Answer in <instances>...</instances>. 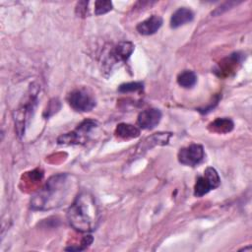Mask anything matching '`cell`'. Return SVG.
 Here are the masks:
<instances>
[{
  "label": "cell",
  "mask_w": 252,
  "mask_h": 252,
  "mask_svg": "<svg viewBox=\"0 0 252 252\" xmlns=\"http://www.w3.org/2000/svg\"><path fill=\"white\" fill-rule=\"evenodd\" d=\"M162 26V19L160 16L152 15L145 21L139 23L136 27L137 32L142 35H151L156 33Z\"/></svg>",
  "instance_id": "8"
},
{
  "label": "cell",
  "mask_w": 252,
  "mask_h": 252,
  "mask_svg": "<svg viewBox=\"0 0 252 252\" xmlns=\"http://www.w3.org/2000/svg\"><path fill=\"white\" fill-rule=\"evenodd\" d=\"M134 51V44L130 41L119 42L111 51L110 55L115 62H125Z\"/></svg>",
  "instance_id": "11"
},
{
  "label": "cell",
  "mask_w": 252,
  "mask_h": 252,
  "mask_svg": "<svg viewBox=\"0 0 252 252\" xmlns=\"http://www.w3.org/2000/svg\"><path fill=\"white\" fill-rule=\"evenodd\" d=\"M194 18V14L191 9L186 7L178 8L170 18V27L172 29L179 28L187 23H190Z\"/></svg>",
  "instance_id": "10"
},
{
  "label": "cell",
  "mask_w": 252,
  "mask_h": 252,
  "mask_svg": "<svg viewBox=\"0 0 252 252\" xmlns=\"http://www.w3.org/2000/svg\"><path fill=\"white\" fill-rule=\"evenodd\" d=\"M242 58H243V56L239 52L230 54L228 57H226L221 62H220L219 68L216 72H219L220 77L227 76L229 74V72L233 71L236 68V66L241 63Z\"/></svg>",
  "instance_id": "9"
},
{
  "label": "cell",
  "mask_w": 252,
  "mask_h": 252,
  "mask_svg": "<svg viewBox=\"0 0 252 252\" xmlns=\"http://www.w3.org/2000/svg\"><path fill=\"white\" fill-rule=\"evenodd\" d=\"M67 219L71 226L80 232L95 230L100 212L94 196L88 191L80 192L67 211Z\"/></svg>",
  "instance_id": "1"
},
{
  "label": "cell",
  "mask_w": 252,
  "mask_h": 252,
  "mask_svg": "<svg viewBox=\"0 0 252 252\" xmlns=\"http://www.w3.org/2000/svg\"><path fill=\"white\" fill-rule=\"evenodd\" d=\"M144 84L141 82H130V83H124L121 84L118 87V92L120 93H132V92H138L143 90Z\"/></svg>",
  "instance_id": "16"
},
{
  "label": "cell",
  "mask_w": 252,
  "mask_h": 252,
  "mask_svg": "<svg viewBox=\"0 0 252 252\" xmlns=\"http://www.w3.org/2000/svg\"><path fill=\"white\" fill-rule=\"evenodd\" d=\"M177 83L182 88L190 89L197 83V75L193 71L185 70L177 76Z\"/></svg>",
  "instance_id": "14"
},
{
  "label": "cell",
  "mask_w": 252,
  "mask_h": 252,
  "mask_svg": "<svg viewBox=\"0 0 252 252\" xmlns=\"http://www.w3.org/2000/svg\"><path fill=\"white\" fill-rule=\"evenodd\" d=\"M70 106L79 112L91 111L96 104L94 94L87 88H79L72 91L68 95Z\"/></svg>",
  "instance_id": "3"
},
{
  "label": "cell",
  "mask_w": 252,
  "mask_h": 252,
  "mask_svg": "<svg viewBox=\"0 0 252 252\" xmlns=\"http://www.w3.org/2000/svg\"><path fill=\"white\" fill-rule=\"evenodd\" d=\"M178 161L187 166H196L205 158L204 148L199 144H191L179 150Z\"/></svg>",
  "instance_id": "6"
},
{
  "label": "cell",
  "mask_w": 252,
  "mask_h": 252,
  "mask_svg": "<svg viewBox=\"0 0 252 252\" xmlns=\"http://www.w3.org/2000/svg\"><path fill=\"white\" fill-rule=\"evenodd\" d=\"M93 236L91 234H88V235H85L82 240H81V244H79V246H75V247H67L66 250L68 251H82V250H85L87 249L92 243H93Z\"/></svg>",
  "instance_id": "17"
},
{
  "label": "cell",
  "mask_w": 252,
  "mask_h": 252,
  "mask_svg": "<svg viewBox=\"0 0 252 252\" xmlns=\"http://www.w3.org/2000/svg\"><path fill=\"white\" fill-rule=\"evenodd\" d=\"M220 184V178L218 171L214 167H207L202 176H199L194 186V195L202 197Z\"/></svg>",
  "instance_id": "5"
},
{
  "label": "cell",
  "mask_w": 252,
  "mask_h": 252,
  "mask_svg": "<svg viewBox=\"0 0 252 252\" xmlns=\"http://www.w3.org/2000/svg\"><path fill=\"white\" fill-rule=\"evenodd\" d=\"M97 126V122L92 119H86L84 120L78 127L67 134L61 135L58 139L57 142L58 144H63V145H74V144H84L89 136V133L93 129H94Z\"/></svg>",
  "instance_id": "4"
},
{
  "label": "cell",
  "mask_w": 252,
  "mask_h": 252,
  "mask_svg": "<svg viewBox=\"0 0 252 252\" xmlns=\"http://www.w3.org/2000/svg\"><path fill=\"white\" fill-rule=\"evenodd\" d=\"M87 7H88V2L85 3L84 7H82V3L79 2L78 5H77V8H76V12L79 16H82V17H85L86 14H87Z\"/></svg>",
  "instance_id": "19"
},
{
  "label": "cell",
  "mask_w": 252,
  "mask_h": 252,
  "mask_svg": "<svg viewBox=\"0 0 252 252\" xmlns=\"http://www.w3.org/2000/svg\"><path fill=\"white\" fill-rule=\"evenodd\" d=\"M69 178L70 176L67 173L52 175L44 186L32 198L31 208L43 211L59 207L69 193Z\"/></svg>",
  "instance_id": "2"
},
{
  "label": "cell",
  "mask_w": 252,
  "mask_h": 252,
  "mask_svg": "<svg viewBox=\"0 0 252 252\" xmlns=\"http://www.w3.org/2000/svg\"><path fill=\"white\" fill-rule=\"evenodd\" d=\"M113 8L111 1H102L98 0L94 2V14L96 16L103 15L109 11H111Z\"/></svg>",
  "instance_id": "15"
},
{
  "label": "cell",
  "mask_w": 252,
  "mask_h": 252,
  "mask_svg": "<svg viewBox=\"0 0 252 252\" xmlns=\"http://www.w3.org/2000/svg\"><path fill=\"white\" fill-rule=\"evenodd\" d=\"M59 108H60V102H59V100H58L57 98L51 99V100L49 101V103H48V106L46 107V110H45V112H44V116H45V117L51 116L52 114L56 113V112L59 110Z\"/></svg>",
  "instance_id": "18"
},
{
  "label": "cell",
  "mask_w": 252,
  "mask_h": 252,
  "mask_svg": "<svg viewBox=\"0 0 252 252\" xmlns=\"http://www.w3.org/2000/svg\"><path fill=\"white\" fill-rule=\"evenodd\" d=\"M115 135L121 139H134L140 136V129L132 124L120 123L115 129Z\"/></svg>",
  "instance_id": "13"
},
{
  "label": "cell",
  "mask_w": 252,
  "mask_h": 252,
  "mask_svg": "<svg viewBox=\"0 0 252 252\" xmlns=\"http://www.w3.org/2000/svg\"><path fill=\"white\" fill-rule=\"evenodd\" d=\"M233 127H234L233 121L230 118H226V117L217 118L213 122H211L208 126L210 131L219 133V134L228 133L233 129Z\"/></svg>",
  "instance_id": "12"
},
{
  "label": "cell",
  "mask_w": 252,
  "mask_h": 252,
  "mask_svg": "<svg viewBox=\"0 0 252 252\" xmlns=\"http://www.w3.org/2000/svg\"><path fill=\"white\" fill-rule=\"evenodd\" d=\"M161 119V111L158 108H149L139 113L137 123L140 128L151 130L155 128Z\"/></svg>",
  "instance_id": "7"
}]
</instances>
